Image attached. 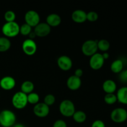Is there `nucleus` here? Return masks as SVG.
<instances>
[{"label": "nucleus", "mask_w": 127, "mask_h": 127, "mask_svg": "<svg viewBox=\"0 0 127 127\" xmlns=\"http://www.w3.org/2000/svg\"><path fill=\"white\" fill-rule=\"evenodd\" d=\"M110 43L105 39H101L97 41V48L103 52H107L110 48Z\"/></svg>", "instance_id": "23"}, {"label": "nucleus", "mask_w": 127, "mask_h": 127, "mask_svg": "<svg viewBox=\"0 0 127 127\" xmlns=\"http://www.w3.org/2000/svg\"><path fill=\"white\" fill-rule=\"evenodd\" d=\"M102 89L106 94H113L117 90V84L112 79H107L102 84Z\"/></svg>", "instance_id": "17"}, {"label": "nucleus", "mask_w": 127, "mask_h": 127, "mask_svg": "<svg viewBox=\"0 0 127 127\" xmlns=\"http://www.w3.org/2000/svg\"><path fill=\"white\" fill-rule=\"evenodd\" d=\"M33 114L40 118H44L47 117L50 113V107L43 102H38L33 107Z\"/></svg>", "instance_id": "10"}, {"label": "nucleus", "mask_w": 127, "mask_h": 127, "mask_svg": "<svg viewBox=\"0 0 127 127\" xmlns=\"http://www.w3.org/2000/svg\"><path fill=\"white\" fill-rule=\"evenodd\" d=\"M91 127H105V125L102 120H96L92 124Z\"/></svg>", "instance_id": "31"}, {"label": "nucleus", "mask_w": 127, "mask_h": 127, "mask_svg": "<svg viewBox=\"0 0 127 127\" xmlns=\"http://www.w3.org/2000/svg\"><path fill=\"white\" fill-rule=\"evenodd\" d=\"M34 33L36 37H44L48 35L51 32V27L46 22H40L34 27Z\"/></svg>", "instance_id": "11"}, {"label": "nucleus", "mask_w": 127, "mask_h": 127, "mask_svg": "<svg viewBox=\"0 0 127 127\" xmlns=\"http://www.w3.org/2000/svg\"><path fill=\"white\" fill-rule=\"evenodd\" d=\"M16 121V115L11 110L5 109L0 112V125L2 127H12Z\"/></svg>", "instance_id": "1"}, {"label": "nucleus", "mask_w": 127, "mask_h": 127, "mask_svg": "<svg viewBox=\"0 0 127 127\" xmlns=\"http://www.w3.org/2000/svg\"><path fill=\"white\" fill-rule=\"evenodd\" d=\"M104 62L105 60L102 54L96 53L91 57L90 60H89V65L91 68L94 70H99L104 66Z\"/></svg>", "instance_id": "9"}, {"label": "nucleus", "mask_w": 127, "mask_h": 127, "mask_svg": "<svg viewBox=\"0 0 127 127\" xmlns=\"http://www.w3.org/2000/svg\"><path fill=\"white\" fill-rule=\"evenodd\" d=\"M97 40H88L84 42L81 47L83 54L87 57H91L95 54L97 51Z\"/></svg>", "instance_id": "5"}, {"label": "nucleus", "mask_w": 127, "mask_h": 127, "mask_svg": "<svg viewBox=\"0 0 127 127\" xmlns=\"http://www.w3.org/2000/svg\"><path fill=\"white\" fill-rule=\"evenodd\" d=\"M40 100V97L38 94L36 93H31L27 94V102L31 104H38Z\"/></svg>", "instance_id": "24"}, {"label": "nucleus", "mask_w": 127, "mask_h": 127, "mask_svg": "<svg viewBox=\"0 0 127 127\" xmlns=\"http://www.w3.org/2000/svg\"><path fill=\"white\" fill-rule=\"evenodd\" d=\"M55 97L53 95V94H47L44 98V104L48 105V107L51 106V105H53L55 102Z\"/></svg>", "instance_id": "28"}, {"label": "nucleus", "mask_w": 127, "mask_h": 127, "mask_svg": "<svg viewBox=\"0 0 127 127\" xmlns=\"http://www.w3.org/2000/svg\"><path fill=\"white\" fill-rule=\"evenodd\" d=\"M110 119L114 122L121 124L127 120V111L122 107L114 109L110 114Z\"/></svg>", "instance_id": "6"}, {"label": "nucleus", "mask_w": 127, "mask_h": 127, "mask_svg": "<svg viewBox=\"0 0 127 127\" xmlns=\"http://www.w3.org/2000/svg\"><path fill=\"white\" fill-rule=\"evenodd\" d=\"M87 21L89 22H95L99 18V15L95 11H90L87 13Z\"/></svg>", "instance_id": "29"}, {"label": "nucleus", "mask_w": 127, "mask_h": 127, "mask_svg": "<svg viewBox=\"0 0 127 127\" xmlns=\"http://www.w3.org/2000/svg\"><path fill=\"white\" fill-rule=\"evenodd\" d=\"M57 64L62 70L67 71H69L73 66V62L69 57L62 55L57 60Z\"/></svg>", "instance_id": "12"}, {"label": "nucleus", "mask_w": 127, "mask_h": 127, "mask_svg": "<svg viewBox=\"0 0 127 127\" xmlns=\"http://www.w3.org/2000/svg\"><path fill=\"white\" fill-rule=\"evenodd\" d=\"M21 91L26 94H29L31 93H33L34 89V84L32 81H26L23 82L21 84Z\"/></svg>", "instance_id": "20"}, {"label": "nucleus", "mask_w": 127, "mask_h": 127, "mask_svg": "<svg viewBox=\"0 0 127 127\" xmlns=\"http://www.w3.org/2000/svg\"><path fill=\"white\" fill-rule=\"evenodd\" d=\"M66 85L70 90L76 91L79 89L81 86V79L74 75L71 76L67 79Z\"/></svg>", "instance_id": "14"}, {"label": "nucleus", "mask_w": 127, "mask_h": 127, "mask_svg": "<svg viewBox=\"0 0 127 127\" xmlns=\"http://www.w3.org/2000/svg\"><path fill=\"white\" fill-rule=\"evenodd\" d=\"M22 49L24 53L28 56H32L35 53L37 49V46L33 40H25L22 45Z\"/></svg>", "instance_id": "8"}, {"label": "nucleus", "mask_w": 127, "mask_h": 127, "mask_svg": "<svg viewBox=\"0 0 127 127\" xmlns=\"http://www.w3.org/2000/svg\"><path fill=\"white\" fill-rule=\"evenodd\" d=\"M53 127H67V124L64 120H58L55 122Z\"/></svg>", "instance_id": "30"}, {"label": "nucleus", "mask_w": 127, "mask_h": 127, "mask_svg": "<svg viewBox=\"0 0 127 127\" xmlns=\"http://www.w3.org/2000/svg\"><path fill=\"white\" fill-rule=\"evenodd\" d=\"M16 84L14 78L9 76L3 77L0 80V87L5 91L12 90L16 86Z\"/></svg>", "instance_id": "13"}, {"label": "nucleus", "mask_w": 127, "mask_h": 127, "mask_svg": "<svg viewBox=\"0 0 127 127\" xmlns=\"http://www.w3.org/2000/svg\"><path fill=\"white\" fill-rule=\"evenodd\" d=\"M124 69V62L122 60L117 59L112 63L110 65V69L114 73H121Z\"/></svg>", "instance_id": "19"}, {"label": "nucleus", "mask_w": 127, "mask_h": 127, "mask_svg": "<svg viewBox=\"0 0 127 127\" xmlns=\"http://www.w3.org/2000/svg\"><path fill=\"white\" fill-rule=\"evenodd\" d=\"M29 39L33 40V38L36 37V35L35 33H34V32H31V33H30V34L29 35Z\"/></svg>", "instance_id": "35"}, {"label": "nucleus", "mask_w": 127, "mask_h": 127, "mask_svg": "<svg viewBox=\"0 0 127 127\" xmlns=\"http://www.w3.org/2000/svg\"><path fill=\"white\" fill-rule=\"evenodd\" d=\"M87 13L81 9H77L73 11L71 14V19L74 22L78 24L83 23L87 21Z\"/></svg>", "instance_id": "15"}, {"label": "nucleus", "mask_w": 127, "mask_h": 127, "mask_svg": "<svg viewBox=\"0 0 127 127\" xmlns=\"http://www.w3.org/2000/svg\"><path fill=\"white\" fill-rule=\"evenodd\" d=\"M104 101L108 105H113L117 102V95L113 94H106L104 96Z\"/></svg>", "instance_id": "25"}, {"label": "nucleus", "mask_w": 127, "mask_h": 127, "mask_svg": "<svg viewBox=\"0 0 127 127\" xmlns=\"http://www.w3.org/2000/svg\"><path fill=\"white\" fill-rule=\"evenodd\" d=\"M62 22V18L57 14H50L46 18V23L50 27H57Z\"/></svg>", "instance_id": "16"}, {"label": "nucleus", "mask_w": 127, "mask_h": 127, "mask_svg": "<svg viewBox=\"0 0 127 127\" xmlns=\"http://www.w3.org/2000/svg\"><path fill=\"white\" fill-rule=\"evenodd\" d=\"M102 55L104 60H105L108 59V58H109V54L107 53V52H104L103 54H102Z\"/></svg>", "instance_id": "34"}, {"label": "nucleus", "mask_w": 127, "mask_h": 127, "mask_svg": "<svg viewBox=\"0 0 127 127\" xmlns=\"http://www.w3.org/2000/svg\"><path fill=\"white\" fill-rule=\"evenodd\" d=\"M120 79L122 81L124 82H127V69L125 70L122 71L120 73Z\"/></svg>", "instance_id": "32"}, {"label": "nucleus", "mask_w": 127, "mask_h": 127, "mask_svg": "<svg viewBox=\"0 0 127 127\" xmlns=\"http://www.w3.org/2000/svg\"><path fill=\"white\" fill-rule=\"evenodd\" d=\"M28 104L27 95L21 91L17 92L12 97V104L16 109H24Z\"/></svg>", "instance_id": "4"}, {"label": "nucleus", "mask_w": 127, "mask_h": 127, "mask_svg": "<svg viewBox=\"0 0 127 127\" xmlns=\"http://www.w3.org/2000/svg\"><path fill=\"white\" fill-rule=\"evenodd\" d=\"M11 46V41L6 37H0V52L9 50Z\"/></svg>", "instance_id": "21"}, {"label": "nucleus", "mask_w": 127, "mask_h": 127, "mask_svg": "<svg viewBox=\"0 0 127 127\" xmlns=\"http://www.w3.org/2000/svg\"><path fill=\"white\" fill-rule=\"evenodd\" d=\"M2 33L7 38H12L19 35L20 26L16 22H6L1 29Z\"/></svg>", "instance_id": "2"}, {"label": "nucleus", "mask_w": 127, "mask_h": 127, "mask_svg": "<svg viewBox=\"0 0 127 127\" xmlns=\"http://www.w3.org/2000/svg\"><path fill=\"white\" fill-rule=\"evenodd\" d=\"M12 127H26L22 124H15Z\"/></svg>", "instance_id": "36"}, {"label": "nucleus", "mask_w": 127, "mask_h": 127, "mask_svg": "<svg viewBox=\"0 0 127 127\" xmlns=\"http://www.w3.org/2000/svg\"><path fill=\"white\" fill-rule=\"evenodd\" d=\"M25 21L27 24L32 27H35L40 23V16L37 12L33 10L28 11L25 14Z\"/></svg>", "instance_id": "7"}, {"label": "nucleus", "mask_w": 127, "mask_h": 127, "mask_svg": "<svg viewBox=\"0 0 127 127\" xmlns=\"http://www.w3.org/2000/svg\"><path fill=\"white\" fill-rule=\"evenodd\" d=\"M83 71L80 68H78V69H76L75 72H74V76L78 77V78H81V77L83 76Z\"/></svg>", "instance_id": "33"}, {"label": "nucleus", "mask_w": 127, "mask_h": 127, "mask_svg": "<svg viewBox=\"0 0 127 127\" xmlns=\"http://www.w3.org/2000/svg\"><path fill=\"white\" fill-rule=\"evenodd\" d=\"M32 27L29 26L26 23L23 24L21 26H20V32L19 33L24 36L29 35L31 32H32Z\"/></svg>", "instance_id": "26"}, {"label": "nucleus", "mask_w": 127, "mask_h": 127, "mask_svg": "<svg viewBox=\"0 0 127 127\" xmlns=\"http://www.w3.org/2000/svg\"><path fill=\"white\" fill-rule=\"evenodd\" d=\"M59 110L61 114L66 117H73V114L76 111L74 103L71 100H68V99L63 100L60 103Z\"/></svg>", "instance_id": "3"}, {"label": "nucleus", "mask_w": 127, "mask_h": 127, "mask_svg": "<svg viewBox=\"0 0 127 127\" xmlns=\"http://www.w3.org/2000/svg\"><path fill=\"white\" fill-rule=\"evenodd\" d=\"M86 114L85 112L81 110H78V111H75L73 115V119L74 121L78 124H81V123L84 122L86 120Z\"/></svg>", "instance_id": "22"}, {"label": "nucleus", "mask_w": 127, "mask_h": 127, "mask_svg": "<svg viewBox=\"0 0 127 127\" xmlns=\"http://www.w3.org/2000/svg\"><path fill=\"white\" fill-rule=\"evenodd\" d=\"M4 19L6 22H15L16 16V14H15V12L14 11L9 10V11H7L4 13Z\"/></svg>", "instance_id": "27"}, {"label": "nucleus", "mask_w": 127, "mask_h": 127, "mask_svg": "<svg viewBox=\"0 0 127 127\" xmlns=\"http://www.w3.org/2000/svg\"><path fill=\"white\" fill-rule=\"evenodd\" d=\"M117 101L122 104L127 105V86L120 88L117 93Z\"/></svg>", "instance_id": "18"}]
</instances>
